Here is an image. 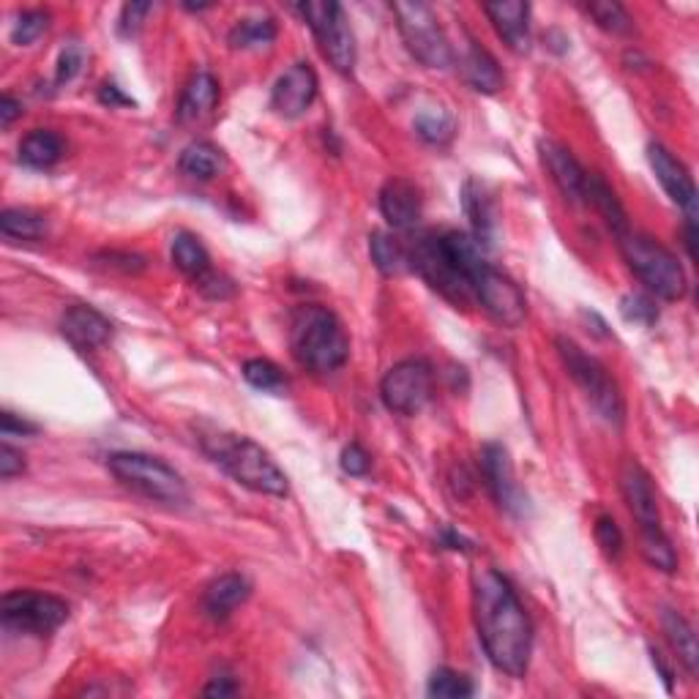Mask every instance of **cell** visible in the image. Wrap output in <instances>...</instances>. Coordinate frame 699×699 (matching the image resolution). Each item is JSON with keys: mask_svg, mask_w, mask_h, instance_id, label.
<instances>
[{"mask_svg": "<svg viewBox=\"0 0 699 699\" xmlns=\"http://www.w3.org/2000/svg\"><path fill=\"white\" fill-rule=\"evenodd\" d=\"M473 615L491 666L508 677H524L533 653V626L517 590L495 568L473 573Z\"/></svg>", "mask_w": 699, "mask_h": 699, "instance_id": "cell-1", "label": "cell"}, {"mask_svg": "<svg viewBox=\"0 0 699 699\" xmlns=\"http://www.w3.org/2000/svg\"><path fill=\"white\" fill-rule=\"evenodd\" d=\"M200 448L211 457L213 464L224 470L233 481L246 489L268 497H284L289 491L287 475L279 467L276 459L257 440L233 431H202Z\"/></svg>", "mask_w": 699, "mask_h": 699, "instance_id": "cell-2", "label": "cell"}, {"mask_svg": "<svg viewBox=\"0 0 699 699\" xmlns=\"http://www.w3.org/2000/svg\"><path fill=\"white\" fill-rule=\"evenodd\" d=\"M289 350L304 369L328 375L350 358V339L342 320L320 304H304L289 320Z\"/></svg>", "mask_w": 699, "mask_h": 699, "instance_id": "cell-3", "label": "cell"}, {"mask_svg": "<svg viewBox=\"0 0 699 699\" xmlns=\"http://www.w3.org/2000/svg\"><path fill=\"white\" fill-rule=\"evenodd\" d=\"M620 489L628 502V511L637 519L639 528V549L642 557L659 571L672 573L677 568L675 546H672L670 535H666L664 524H661L659 500H655L653 481H650L648 470L637 462V459H626L620 467Z\"/></svg>", "mask_w": 699, "mask_h": 699, "instance_id": "cell-4", "label": "cell"}, {"mask_svg": "<svg viewBox=\"0 0 699 699\" xmlns=\"http://www.w3.org/2000/svg\"><path fill=\"white\" fill-rule=\"evenodd\" d=\"M107 467L126 489L158 506H186L189 486L183 475L169 467L164 459L140 451H118L107 459Z\"/></svg>", "mask_w": 699, "mask_h": 699, "instance_id": "cell-5", "label": "cell"}, {"mask_svg": "<svg viewBox=\"0 0 699 699\" xmlns=\"http://www.w3.org/2000/svg\"><path fill=\"white\" fill-rule=\"evenodd\" d=\"M617 244H620L623 260L628 262L633 276H637L655 298L680 300L683 295L688 293V279L680 260H677L666 246H661L659 240L628 229L626 235L617 238Z\"/></svg>", "mask_w": 699, "mask_h": 699, "instance_id": "cell-6", "label": "cell"}, {"mask_svg": "<svg viewBox=\"0 0 699 699\" xmlns=\"http://www.w3.org/2000/svg\"><path fill=\"white\" fill-rule=\"evenodd\" d=\"M555 347L562 366H566V371L571 375V380L582 388L588 402L595 407V413H599L606 424L623 426V420H626V402H623V393L620 388H617L615 377L609 375V369H606L599 358L584 353L573 339L557 336Z\"/></svg>", "mask_w": 699, "mask_h": 699, "instance_id": "cell-7", "label": "cell"}, {"mask_svg": "<svg viewBox=\"0 0 699 699\" xmlns=\"http://www.w3.org/2000/svg\"><path fill=\"white\" fill-rule=\"evenodd\" d=\"M410 254V271L418 273L431 289L451 300L453 306H470L473 304V289H470L467 279L459 273L451 257L446 254L437 233H424L407 246Z\"/></svg>", "mask_w": 699, "mask_h": 699, "instance_id": "cell-8", "label": "cell"}, {"mask_svg": "<svg viewBox=\"0 0 699 699\" xmlns=\"http://www.w3.org/2000/svg\"><path fill=\"white\" fill-rule=\"evenodd\" d=\"M391 11L396 14L399 33L407 44L410 55L426 69H446L451 66V44L446 33L437 25V14L426 3H393Z\"/></svg>", "mask_w": 699, "mask_h": 699, "instance_id": "cell-9", "label": "cell"}, {"mask_svg": "<svg viewBox=\"0 0 699 699\" xmlns=\"http://www.w3.org/2000/svg\"><path fill=\"white\" fill-rule=\"evenodd\" d=\"M0 617L9 631L47 637L66 623L69 604L58 595L38 593V590H11L3 595Z\"/></svg>", "mask_w": 699, "mask_h": 699, "instance_id": "cell-10", "label": "cell"}, {"mask_svg": "<svg viewBox=\"0 0 699 699\" xmlns=\"http://www.w3.org/2000/svg\"><path fill=\"white\" fill-rule=\"evenodd\" d=\"M306 25L315 33L320 52L339 74H350L355 69V38L350 22L339 3H304L298 5Z\"/></svg>", "mask_w": 699, "mask_h": 699, "instance_id": "cell-11", "label": "cell"}, {"mask_svg": "<svg viewBox=\"0 0 699 699\" xmlns=\"http://www.w3.org/2000/svg\"><path fill=\"white\" fill-rule=\"evenodd\" d=\"M435 391V369L424 358L399 360L386 371L380 382V396L391 413L415 415L429 404Z\"/></svg>", "mask_w": 699, "mask_h": 699, "instance_id": "cell-12", "label": "cell"}, {"mask_svg": "<svg viewBox=\"0 0 699 699\" xmlns=\"http://www.w3.org/2000/svg\"><path fill=\"white\" fill-rule=\"evenodd\" d=\"M470 289H473L475 304H481V309L500 325L517 328L528 317V298L519 289V284L502 271H497L491 262H484L473 273Z\"/></svg>", "mask_w": 699, "mask_h": 699, "instance_id": "cell-13", "label": "cell"}, {"mask_svg": "<svg viewBox=\"0 0 699 699\" xmlns=\"http://www.w3.org/2000/svg\"><path fill=\"white\" fill-rule=\"evenodd\" d=\"M648 162L653 167L655 178H659L661 189L670 194V200L675 205L683 208L686 213V224H697V186H694V178L688 175L686 164L680 158L672 156V151H666L659 142H650L648 145Z\"/></svg>", "mask_w": 699, "mask_h": 699, "instance_id": "cell-14", "label": "cell"}, {"mask_svg": "<svg viewBox=\"0 0 699 699\" xmlns=\"http://www.w3.org/2000/svg\"><path fill=\"white\" fill-rule=\"evenodd\" d=\"M481 473H484L486 486H489L497 506L506 508L513 517H522L528 500H524L522 489H519L517 478H513L511 459H508V451L500 442H486L481 448Z\"/></svg>", "mask_w": 699, "mask_h": 699, "instance_id": "cell-15", "label": "cell"}, {"mask_svg": "<svg viewBox=\"0 0 699 699\" xmlns=\"http://www.w3.org/2000/svg\"><path fill=\"white\" fill-rule=\"evenodd\" d=\"M317 87H320V82H317L315 69L309 63H293L273 85V109L284 118H298L315 104Z\"/></svg>", "mask_w": 699, "mask_h": 699, "instance_id": "cell-16", "label": "cell"}, {"mask_svg": "<svg viewBox=\"0 0 699 699\" xmlns=\"http://www.w3.org/2000/svg\"><path fill=\"white\" fill-rule=\"evenodd\" d=\"M60 333L66 342L80 353H91V350L104 347L112 336V322L102 315L98 309L87 304H74L63 311L60 317Z\"/></svg>", "mask_w": 699, "mask_h": 699, "instance_id": "cell-17", "label": "cell"}, {"mask_svg": "<svg viewBox=\"0 0 699 699\" xmlns=\"http://www.w3.org/2000/svg\"><path fill=\"white\" fill-rule=\"evenodd\" d=\"M541 151V162L549 169L552 180L560 189V194L566 197L568 202H577L582 205L584 202V191H588V175L582 169V164L573 158V153L568 147H562L560 142L555 140H541L538 142Z\"/></svg>", "mask_w": 699, "mask_h": 699, "instance_id": "cell-18", "label": "cell"}, {"mask_svg": "<svg viewBox=\"0 0 699 699\" xmlns=\"http://www.w3.org/2000/svg\"><path fill=\"white\" fill-rule=\"evenodd\" d=\"M424 202L418 186L404 178L388 180L380 189V213L393 229H413L418 224Z\"/></svg>", "mask_w": 699, "mask_h": 699, "instance_id": "cell-19", "label": "cell"}, {"mask_svg": "<svg viewBox=\"0 0 699 699\" xmlns=\"http://www.w3.org/2000/svg\"><path fill=\"white\" fill-rule=\"evenodd\" d=\"M484 14L489 16L497 36L508 44L513 52H528L530 49V5L522 0H500V3H486Z\"/></svg>", "mask_w": 699, "mask_h": 699, "instance_id": "cell-20", "label": "cell"}, {"mask_svg": "<svg viewBox=\"0 0 699 699\" xmlns=\"http://www.w3.org/2000/svg\"><path fill=\"white\" fill-rule=\"evenodd\" d=\"M249 595V579L240 577V573H222V577L213 579L205 588V593H202V609H205L208 617H213V620H224V617L233 615L240 604H246Z\"/></svg>", "mask_w": 699, "mask_h": 699, "instance_id": "cell-21", "label": "cell"}, {"mask_svg": "<svg viewBox=\"0 0 699 699\" xmlns=\"http://www.w3.org/2000/svg\"><path fill=\"white\" fill-rule=\"evenodd\" d=\"M218 102V82L216 76L208 71H197L189 82H186L183 93L175 107V118L178 123H197V120L208 118Z\"/></svg>", "mask_w": 699, "mask_h": 699, "instance_id": "cell-22", "label": "cell"}, {"mask_svg": "<svg viewBox=\"0 0 699 699\" xmlns=\"http://www.w3.org/2000/svg\"><path fill=\"white\" fill-rule=\"evenodd\" d=\"M462 74H464V80L470 82V87H473V91L486 93V96H491V93L500 91L502 82H506V76H502L497 60L491 58L489 49H484L481 44H470L467 47V52H464V58H462Z\"/></svg>", "mask_w": 699, "mask_h": 699, "instance_id": "cell-23", "label": "cell"}, {"mask_svg": "<svg viewBox=\"0 0 699 699\" xmlns=\"http://www.w3.org/2000/svg\"><path fill=\"white\" fill-rule=\"evenodd\" d=\"M584 202L599 211V216L604 218V224L617 235V238L631 229L626 208L620 205V200H617V194L612 191V186L606 183L601 175H588V191H584Z\"/></svg>", "mask_w": 699, "mask_h": 699, "instance_id": "cell-24", "label": "cell"}, {"mask_svg": "<svg viewBox=\"0 0 699 699\" xmlns=\"http://www.w3.org/2000/svg\"><path fill=\"white\" fill-rule=\"evenodd\" d=\"M462 205L464 213L470 216V224H473V235L481 246H489L491 238H495V202L486 194V189L475 180H467L462 191Z\"/></svg>", "mask_w": 699, "mask_h": 699, "instance_id": "cell-25", "label": "cell"}, {"mask_svg": "<svg viewBox=\"0 0 699 699\" xmlns=\"http://www.w3.org/2000/svg\"><path fill=\"white\" fill-rule=\"evenodd\" d=\"M661 626H664L666 639H670V644L675 648L677 659H680V664L686 666L688 675H697L699 644H697V633H694L691 623H688L680 612L664 609L661 612Z\"/></svg>", "mask_w": 699, "mask_h": 699, "instance_id": "cell-26", "label": "cell"}, {"mask_svg": "<svg viewBox=\"0 0 699 699\" xmlns=\"http://www.w3.org/2000/svg\"><path fill=\"white\" fill-rule=\"evenodd\" d=\"M66 142L49 129H33L20 142V162L33 169H49L63 158Z\"/></svg>", "mask_w": 699, "mask_h": 699, "instance_id": "cell-27", "label": "cell"}, {"mask_svg": "<svg viewBox=\"0 0 699 699\" xmlns=\"http://www.w3.org/2000/svg\"><path fill=\"white\" fill-rule=\"evenodd\" d=\"M224 156L213 142L208 140H194L180 151L178 167L180 173H186L194 180H211L216 178L218 169H222Z\"/></svg>", "mask_w": 699, "mask_h": 699, "instance_id": "cell-28", "label": "cell"}, {"mask_svg": "<svg viewBox=\"0 0 699 699\" xmlns=\"http://www.w3.org/2000/svg\"><path fill=\"white\" fill-rule=\"evenodd\" d=\"M369 254L377 271L386 276H402L410 271V254L407 246L399 244L391 233H375L369 238Z\"/></svg>", "mask_w": 699, "mask_h": 699, "instance_id": "cell-29", "label": "cell"}, {"mask_svg": "<svg viewBox=\"0 0 699 699\" xmlns=\"http://www.w3.org/2000/svg\"><path fill=\"white\" fill-rule=\"evenodd\" d=\"M173 262L180 273H186L194 282L211 271V257H208L205 246L191 233H178L173 238Z\"/></svg>", "mask_w": 699, "mask_h": 699, "instance_id": "cell-30", "label": "cell"}, {"mask_svg": "<svg viewBox=\"0 0 699 699\" xmlns=\"http://www.w3.org/2000/svg\"><path fill=\"white\" fill-rule=\"evenodd\" d=\"M276 38V22L271 16H257V20H240L229 31L227 42L233 49H260L273 44Z\"/></svg>", "mask_w": 699, "mask_h": 699, "instance_id": "cell-31", "label": "cell"}, {"mask_svg": "<svg viewBox=\"0 0 699 699\" xmlns=\"http://www.w3.org/2000/svg\"><path fill=\"white\" fill-rule=\"evenodd\" d=\"M0 229H3L5 238L38 240L47 235V222H44V216H38V213L33 211L9 208V211L0 213Z\"/></svg>", "mask_w": 699, "mask_h": 699, "instance_id": "cell-32", "label": "cell"}, {"mask_svg": "<svg viewBox=\"0 0 699 699\" xmlns=\"http://www.w3.org/2000/svg\"><path fill=\"white\" fill-rule=\"evenodd\" d=\"M415 134L429 145H446L453 137V118L440 107H426L415 115Z\"/></svg>", "mask_w": 699, "mask_h": 699, "instance_id": "cell-33", "label": "cell"}, {"mask_svg": "<svg viewBox=\"0 0 699 699\" xmlns=\"http://www.w3.org/2000/svg\"><path fill=\"white\" fill-rule=\"evenodd\" d=\"M426 691H429V697H437V699H464V697H473L475 686L467 675L442 666V670L431 672Z\"/></svg>", "mask_w": 699, "mask_h": 699, "instance_id": "cell-34", "label": "cell"}, {"mask_svg": "<svg viewBox=\"0 0 699 699\" xmlns=\"http://www.w3.org/2000/svg\"><path fill=\"white\" fill-rule=\"evenodd\" d=\"M590 16H593L595 25L606 33H631L633 20L628 16V11L620 3H612V0H595V3L584 5Z\"/></svg>", "mask_w": 699, "mask_h": 699, "instance_id": "cell-35", "label": "cell"}, {"mask_svg": "<svg viewBox=\"0 0 699 699\" xmlns=\"http://www.w3.org/2000/svg\"><path fill=\"white\" fill-rule=\"evenodd\" d=\"M244 377L246 382H249L251 388H257V391H282L284 386H287V380H284V371L279 369L273 360L268 358H249L244 364Z\"/></svg>", "mask_w": 699, "mask_h": 699, "instance_id": "cell-36", "label": "cell"}, {"mask_svg": "<svg viewBox=\"0 0 699 699\" xmlns=\"http://www.w3.org/2000/svg\"><path fill=\"white\" fill-rule=\"evenodd\" d=\"M47 27H49L47 11H42V9L22 11V14L16 16L14 27H11V42H14L16 47H27V44L36 42V38L42 36Z\"/></svg>", "mask_w": 699, "mask_h": 699, "instance_id": "cell-37", "label": "cell"}, {"mask_svg": "<svg viewBox=\"0 0 699 699\" xmlns=\"http://www.w3.org/2000/svg\"><path fill=\"white\" fill-rule=\"evenodd\" d=\"M620 311L628 322H639V325H653L659 320V309L655 300L642 293H631L620 300Z\"/></svg>", "mask_w": 699, "mask_h": 699, "instance_id": "cell-38", "label": "cell"}, {"mask_svg": "<svg viewBox=\"0 0 699 699\" xmlns=\"http://www.w3.org/2000/svg\"><path fill=\"white\" fill-rule=\"evenodd\" d=\"M595 541H599L601 552H604L609 560H617L623 552V533L620 528H617V522L612 517H606V513H601L599 519H595Z\"/></svg>", "mask_w": 699, "mask_h": 699, "instance_id": "cell-39", "label": "cell"}, {"mask_svg": "<svg viewBox=\"0 0 699 699\" xmlns=\"http://www.w3.org/2000/svg\"><path fill=\"white\" fill-rule=\"evenodd\" d=\"M82 63H85V49H82L76 42L66 44V47L60 49L58 71H55V82H58V85H66V82L74 80V76L82 71Z\"/></svg>", "mask_w": 699, "mask_h": 699, "instance_id": "cell-40", "label": "cell"}, {"mask_svg": "<svg viewBox=\"0 0 699 699\" xmlns=\"http://www.w3.org/2000/svg\"><path fill=\"white\" fill-rule=\"evenodd\" d=\"M369 467H371V459L369 453H366V448L360 446V442H350V446L342 451L344 473L353 475V478H360V475L369 473Z\"/></svg>", "mask_w": 699, "mask_h": 699, "instance_id": "cell-41", "label": "cell"}, {"mask_svg": "<svg viewBox=\"0 0 699 699\" xmlns=\"http://www.w3.org/2000/svg\"><path fill=\"white\" fill-rule=\"evenodd\" d=\"M147 11H151V3H126L123 9H120L118 31L123 33V36H134V33L140 31V25H142V20H145Z\"/></svg>", "mask_w": 699, "mask_h": 699, "instance_id": "cell-42", "label": "cell"}, {"mask_svg": "<svg viewBox=\"0 0 699 699\" xmlns=\"http://www.w3.org/2000/svg\"><path fill=\"white\" fill-rule=\"evenodd\" d=\"M197 287L202 289V293L208 295V298H227V295H233V282L224 276H218V273L208 271L205 276L197 279Z\"/></svg>", "mask_w": 699, "mask_h": 699, "instance_id": "cell-43", "label": "cell"}, {"mask_svg": "<svg viewBox=\"0 0 699 699\" xmlns=\"http://www.w3.org/2000/svg\"><path fill=\"white\" fill-rule=\"evenodd\" d=\"M22 470H25V457H22V451H16L9 442H3V446H0V475H3L5 481H11L14 475H20Z\"/></svg>", "mask_w": 699, "mask_h": 699, "instance_id": "cell-44", "label": "cell"}, {"mask_svg": "<svg viewBox=\"0 0 699 699\" xmlns=\"http://www.w3.org/2000/svg\"><path fill=\"white\" fill-rule=\"evenodd\" d=\"M0 429H3V437H11V435H36L38 426L25 418L20 420L14 413H3V418H0Z\"/></svg>", "mask_w": 699, "mask_h": 699, "instance_id": "cell-45", "label": "cell"}, {"mask_svg": "<svg viewBox=\"0 0 699 699\" xmlns=\"http://www.w3.org/2000/svg\"><path fill=\"white\" fill-rule=\"evenodd\" d=\"M104 260H107V268H120V271L126 273H134V271H142L145 268V260L137 254H118V251H109V254H104Z\"/></svg>", "mask_w": 699, "mask_h": 699, "instance_id": "cell-46", "label": "cell"}, {"mask_svg": "<svg viewBox=\"0 0 699 699\" xmlns=\"http://www.w3.org/2000/svg\"><path fill=\"white\" fill-rule=\"evenodd\" d=\"M98 102L109 104V107H134V98L126 96V93L120 91L118 85H112V82L102 85V91H98Z\"/></svg>", "mask_w": 699, "mask_h": 699, "instance_id": "cell-47", "label": "cell"}, {"mask_svg": "<svg viewBox=\"0 0 699 699\" xmlns=\"http://www.w3.org/2000/svg\"><path fill=\"white\" fill-rule=\"evenodd\" d=\"M20 115H22V104L16 102L14 96H3V102H0V126L9 129Z\"/></svg>", "mask_w": 699, "mask_h": 699, "instance_id": "cell-48", "label": "cell"}, {"mask_svg": "<svg viewBox=\"0 0 699 699\" xmlns=\"http://www.w3.org/2000/svg\"><path fill=\"white\" fill-rule=\"evenodd\" d=\"M440 544L446 546V549H453V552H470V549H473V544H470V541L464 538V535H459L457 530H451V528L442 530Z\"/></svg>", "mask_w": 699, "mask_h": 699, "instance_id": "cell-49", "label": "cell"}, {"mask_svg": "<svg viewBox=\"0 0 699 699\" xmlns=\"http://www.w3.org/2000/svg\"><path fill=\"white\" fill-rule=\"evenodd\" d=\"M205 694L208 697H235V694H238V686H235L229 677H216L213 683H208Z\"/></svg>", "mask_w": 699, "mask_h": 699, "instance_id": "cell-50", "label": "cell"}, {"mask_svg": "<svg viewBox=\"0 0 699 699\" xmlns=\"http://www.w3.org/2000/svg\"><path fill=\"white\" fill-rule=\"evenodd\" d=\"M650 655H653V666H655V670H659V675H661V680H664L666 691H672V672L666 670V664H664V661H661V655L655 653V650H650Z\"/></svg>", "mask_w": 699, "mask_h": 699, "instance_id": "cell-51", "label": "cell"}]
</instances>
